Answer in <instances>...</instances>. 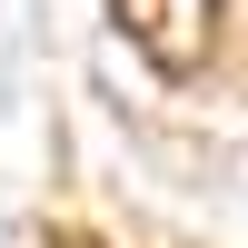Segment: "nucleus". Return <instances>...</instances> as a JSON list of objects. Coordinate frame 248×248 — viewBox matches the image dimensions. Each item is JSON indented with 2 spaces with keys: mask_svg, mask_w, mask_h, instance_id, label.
Instances as JSON below:
<instances>
[{
  "mask_svg": "<svg viewBox=\"0 0 248 248\" xmlns=\"http://www.w3.org/2000/svg\"><path fill=\"white\" fill-rule=\"evenodd\" d=\"M109 10L129 30V50L169 79H199L209 50H218V0H109Z\"/></svg>",
  "mask_w": 248,
  "mask_h": 248,
  "instance_id": "1",
  "label": "nucleus"
}]
</instances>
